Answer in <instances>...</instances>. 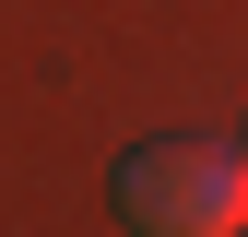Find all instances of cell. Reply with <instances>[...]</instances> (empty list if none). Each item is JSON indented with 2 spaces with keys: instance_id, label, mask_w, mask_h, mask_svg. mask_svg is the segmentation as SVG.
I'll return each instance as SVG.
<instances>
[{
  "instance_id": "1",
  "label": "cell",
  "mask_w": 248,
  "mask_h": 237,
  "mask_svg": "<svg viewBox=\"0 0 248 237\" xmlns=\"http://www.w3.org/2000/svg\"><path fill=\"white\" fill-rule=\"evenodd\" d=\"M118 214L154 225V237H236L248 225V142H213V131H166L118 166Z\"/></svg>"
}]
</instances>
